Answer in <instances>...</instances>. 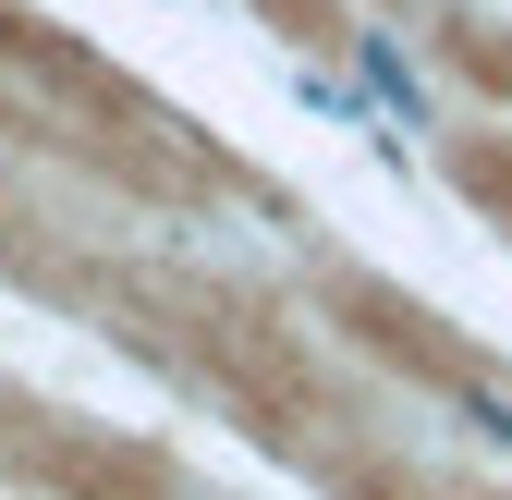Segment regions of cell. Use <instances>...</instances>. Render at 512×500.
<instances>
[{
    "label": "cell",
    "mask_w": 512,
    "mask_h": 500,
    "mask_svg": "<svg viewBox=\"0 0 512 500\" xmlns=\"http://www.w3.org/2000/svg\"><path fill=\"white\" fill-rule=\"evenodd\" d=\"M464 427H476V440L512 464V391H464Z\"/></svg>",
    "instance_id": "obj_2"
},
{
    "label": "cell",
    "mask_w": 512,
    "mask_h": 500,
    "mask_svg": "<svg viewBox=\"0 0 512 500\" xmlns=\"http://www.w3.org/2000/svg\"><path fill=\"white\" fill-rule=\"evenodd\" d=\"M354 74L378 86V110H391L403 135H439V86L403 61V37H391V25H366V37H354Z\"/></svg>",
    "instance_id": "obj_1"
}]
</instances>
